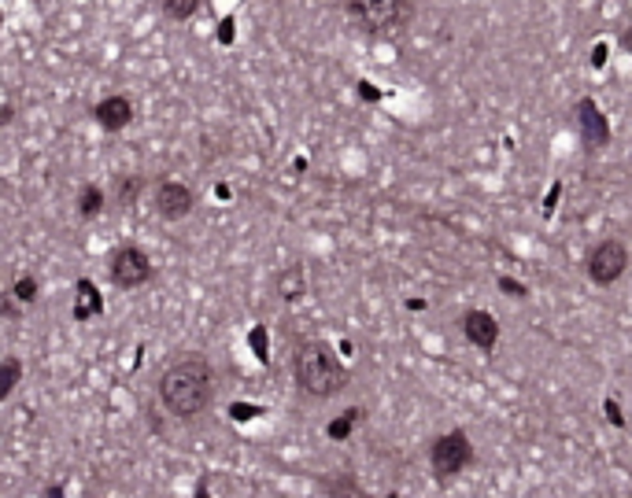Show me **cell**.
<instances>
[{
	"label": "cell",
	"mask_w": 632,
	"mask_h": 498,
	"mask_svg": "<svg viewBox=\"0 0 632 498\" xmlns=\"http://www.w3.org/2000/svg\"><path fill=\"white\" fill-rule=\"evenodd\" d=\"M159 402L174 417H196L215 402V369L208 358H178L159 376Z\"/></svg>",
	"instance_id": "6da1fadb"
},
{
	"label": "cell",
	"mask_w": 632,
	"mask_h": 498,
	"mask_svg": "<svg viewBox=\"0 0 632 498\" xmlns=\"http://www.w3.org/2000/svg\"><path fill=\"white\" fill-rule=\"evenodd\" d=\"M292 376L303 395L311 399H333L347 388V369L326 344H303L292 355Z\"/></svg>",
	"instance_id": "7a4b0ae2"
},
{
	"label": "cell",
	"mask_w": 632,
	"mask_h": 498,
	"mask_svg": "<svg viewBox=\"0 0 632 498\" xmlns=\"http://www.w3.org/2000/svg\"><path fill=\"white\" fill-rule=\"evenodd\" d=\"M347 19L363 34H392L410 19V0H344Z\"/></svg>",
	"instance_id": "3957f363"
},
{
	"label": "cell",
	"mask_w": 632,
	"mask_h": 498,
	"mask_svg": "<svg viewBox=\"0 0 632 498\" xmlns=\"http://www.w3.org/2000/svg\"><path fill=\"white\" fill-rule=\"evenodd\" d=\"M470 457H473V447H470L466 432H447V436H440V439L433 443V451H429L433 473L440 476V480L459 476L462 469L470 465Z\"/></svg>",
	"instance_id": "277c9868"
},
{
	"label": "cell",
	"mask_w": 632,
	"mask_h": 498,
	"mask_svg": "<svg viewBox=\"0 0 632 498\" xmlns=\"http://www.w3.org/2000/svg\"><path fill=\"white\" fill-rule=\"evenodd\" d=\"M588 277L596 284H614L622 273L629 270V247L622 240H599L596 247L588 251Z\"/></svg>",
	"instance_id": "5b68a950"
},
{
	"label": "cell",
	"mask_w": 632,
	"mask_h": 498,
	"mask_svg": "<svg viewBox=\"0 0 632 498\" xmlns=\"http://www.w3.org/2000/svg\"><path fill=\"white\" fill-rule=\"evenodd\" d=\"M111 281L119 284V288H141V284H148L152 281V258L141 251L137 244H126V247H119V251L111 255Z\"/></svg>",
	"instance_id": "8992f818"
},
{
	"label": "cell",
	"mask_w": 632,
	"mask_h": 498,
	"mask_svg": "<svg viewBox=\"0 0 632 498\" xmlns=\"http://www.w3.org/2000/svg\"><path fill=\"white\" fill-rule=\"evenodd\" d=\"M192 207H196V196H192L185 181H159L152 189V211L163 221H182L192 214Z\"/></svg>",
	"instance_id": "52a82bcc"
},
{
	"label": "cell",
	"mask_w": 632,
	"mask_h": 498,
	"mask_svg": "<svg viewBox=\"0 0 632 498\" xmlns=\"http://www.w3.org/2000/svg\"><path fill=\"white\" fill-rule=\"evenodd\" d=\"M93 119H96V126L100 129H108V133H119V129H126L134 122V103H130V96H119V93H111V96H104L93 108Z\"/></svg>",
	"instance_id": "ba28073f"
},
{
	"label": "cell",
	"mask_w": 632,
	"mask_h": 498,
	"mask_svg": "<svg viewBox=\"0 0 632 498\" xmlns=\"http://www.w3.org/2000/svg\"><path fill=\"white\" fill-rule=\"evenodd\" d=\"M462 332L481 351H496V344H499V325L488 310H470L466 318H462Z\"/></svg>",
	"instance_id": "9c48e42d"
},
{
	"label": "cell",
	"mask_w": 632,
	"mask_h": 498,
	"mask_svg": "<svg viewBox=\"0 0 632 498\" xmlns=\"http://www.w3.org/2000/svg\"><path fill=\"white\" fill-rule=\"evenodd\" d=\"M577 115H580V133H584V140L591 144V148H603L606 144V122H603V115H599V108L591 100H580L577 103Z\"/></svg>",
	"instance_id": "30bf717a"
},
{
	"label": "cell",
	"mask_w": 632,
	"mask_h": 498,
	"mask_svg": "<svg viewBox=\"0 0 632 498\" xmlns=\"http://www.w3.org/2000/svg\"><path fill=\"white\" fill-rule=\"evenodd\" d=\"M274 284H278V295L285 299V303H292V299H300V295H303V270H300V266L281 270Z\"/></svg>",
	"instance_id": "8fae6325"
},
{
	"label": "cell",
	"mask_w": 632,
	"mask_h": 498,
	"mask_svg": "<svg viewBox=\"0 0 632 498\" xmlns=\"http://www.w3.org/2000/svg\"><path fill=\"white\" fill-rule=\"evenodd\" d=\"M104 310V303H100V292L89 281H82L78 284V303H74V318L78 321H85V318H93V314H100Z\"/></svg>",
	"instance_id": "7c38bea8"
},
{
	"label": "cell",
	"mask_w": 632,
	"mask_h": 498,
	"mask_svg": "<svg viewBox=\"0 0 632 498\" xmlns=\"http://www.w3.org/2000/svg\"><path fill=\"white\" fill-rule=\"evenodd\" d=\"M100 211H104V189H100V185H85L78 192V214L82 218H96Z\"/></svg>",
	"instance_id": "4fadbf2b"
},
{
	"label": "cell",
	"mask_w": 632,
	"mask_h": 498,
	"mask_svg": "<svg viewBox=\"0 0 632 498\" xmlns=\"http://www.w3.org/2000/svg\"><path fill=\"white\" fill-rule=\"evenodd\" d=\"M159 8H163L166 19L185 22V19H192V15L200 11V0H159Z\"/></svg>",
	"instance_id": "5bb4252c"
},
{
	"label": "cell",
	"mask_w": 632,
	"mask_h": 498,
	"mask_svg": "<svg viewBox=\"0 0 632 498\" xmlns=\"http://www.w3.org/2000/svg\"><path fill=\"white\" fill-rule=\"evenodd\" d=\"M111 192H115V200H119V207H134L137 192H141V177H134V174H126V177H115Z\"/></svg>",
	"instance_id": "9a60e30c"
},
{
	"label": "cell",
	"mask_w": 632,
	"mask_h": 498,
	"mask_svg": "<svg viewBox=\"0 0 632 498\" xmlns=\"http://www.w3.org/2000/svg\"><path fill=\"white\" fill-rule=\"evenodd\" d=\"M19 373H22V365H19L15 358H4V369H0V399H8L11 391H15Z\"/></svg>",
	"instance_id": "2e32d148"
},
{
	"label": "cell",
	"mask_w": 632,
	"mask_h": 498,
	"mask_svg": "<svg viewBox=\"0 0 632 498\" xmlns=\"http://www.w3.org/2000/svg\"><path fill=\"white\" fill-rule=\"evenodd\" d=\"M359 417H363V410H344V417H340V421H333L326 432H329L333 439H344L347 432H352V428L359 425Z\"/></svg>",
	"instance_id": "e0dca14e"
},
{
	"label": "cell",
	"mask_w": 632,
	"mask_h": 498,
	"mask_svg": "<svg viewBox=\"0 0 632 498\" xmlns=\"http://www.w3.org/2000/svg\"><path fill=\"white\" fill-rule=\"evenodd\" d=\"M11 295H15L19 303H34V299H37V281L34 277H19L15 284H11Z\"/></svg>",
	"instance_id": "ac0fdd59"
}]
</instances>
